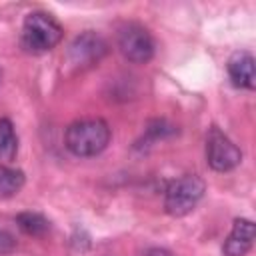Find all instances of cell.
<instances>
[{
    "label": "cell",
    "mask_w": 256,
    "mask_h": 256,
    "mask_svg": "<svg viewBox=\"0 0 256 256\" xmlns=\"http://www.w3.org/2000/svg\"><path fill=\"white\" fill-rule=\"evenodd\" d=\"M16 248V240L10 232L6 230H0V254H8Z\"/></svg>",
    "instance_id": "7c38bea8"
},
{
    "label": "cell",
    "mask_w": 256,
    "mask_h": 256,
    "mask_svg": "<svg viewBox=\"0 0 256 256\" xmlns=\"http://www.w3.org/2000/svg\"><path fill=\"white\" fill-rule=\"evenodd\" d=\"M254 242V224L248 218H236L228 238L224 240V256H244Z\"/></svg>",
    "instance_id": "52a82bcc"
},
{
    "label": "cell",
    "mask_w": 256,
    "mask_h": 256,
    "mask_svg": "<svg viewBox=\"0 0 256 256\" xmlns=\"http://www.w3.org/2000/svg\"><path fill=\"white\" fill-rule=\"evenodd\" d=\"M146 256H174V254L168 252V250H162V248H152V250L146 252Z\"/></svg>",
    "instance_id": "4fadbf2b"
},
{
    "label": "cell",
    "mask_w": 256,
    "mask_h": 256,
    "mask_svg": "<svg viewBox=\"0 0 256 256\" xmlns=\"http://www.w3.org/2000/svg\"><path fill=\"white\" fill-rule=\"evenodd\" d=\"M206 184L196 174H184L172 180L164 194V208L170 216H186L202 200Z\"/></svg>",
    "instance_id": "3957f363"
},
{
    "label": "cell",
    "mask_w": 256,
    "mask_h": 256,
    "mask_svg": "<svg viewBox=\"0 0 256 256\" xmlns=\"http://www.w3.org/2000/svg\"><path fill=\"white\" fill-rule=\"evenodd\" d=\"M228 76L234 86L252 90L254 88V56L246 50L234 52L228 60Z\"/></svg>",
    "instance_id": "ba28073f"
},
{
    "label": "cell",
    "mask_w": 256,
    "mask_h": 256,
    "mask_svg": "<svg viewBox=\"0 0 256 256\" xmlns=\"http://www.w3.org/2000/svg\"><path fill=\"white\" fill-rule=\"evenodd\" d=\"M106 52H108L106 40L100 34L86 30L80 36H76L72 40V44L68 46L66 62L76 70H84V68L94 66L96 62H100Z\"/></svg>",
    "instance_id": "8992f818"
},
{
    "label": "cell",
    "mask_w": 256,
    "mask_h": 256,
    "mask_svg": "<svg viewBox=\"0 0 256 256\" xmlns=\"http://www.w3.org/2000/svg\"><path fill=\"white\" fill-rule=\"evenodd\" d=\"M206 162L216 172H228L242 162V152L224 132L212 126L206 134Z\"/></svg>",
    "instance_id": "277c9868"
},
{
    "label": "cell",
    "mask_w": 256,
    "mask_h": 256,
    "mask_svg": "<svg viewBox=\"0 0 256 256\" xmlns=\"http://www.w3.org/2000/svg\"><path fill=\"white\" fill-rule=\"evenodd\" d=\"M16 224L28 236H42L50 230V222L38 212H20L16 216Z\"/></svg>",
    "instance_id": "8fae6325"
},
{
    "label": "cell",
    "mask_w": 256,
    "mask_h": 256,
    "mask_svg": "<svg viewBox=\"0 0 256 256\" xmlns=\"http://www.w3.org/2000/svg\"><path fill=\"white\" fill-rule=\"evenodd\" d=\"M18 152V136L8 118H0V164L10 166L16 160Z\"/></svg>",
    "instance_id": "9c48e42d"
},
{
    "label": "cell",
    "mask_w": 256,
    "mask_h": 256,
    "mask_svg": "<svg viewBox=\"0 0 256 256\" xmlns=\"http://www.w3.org/2000/svg\"><path fill=\"white\" fill-rule=\"evenodd\" d=\"M66 148L74 156H96L110 142V126L102 118H84L76 120L66 130Z\"/></svg>",
    "instance_id": "6da1fadb"
},
{
    "label": "cell",
    "mask_w": 256,
    "mask_h": 256,
    "mask_svg": "<svg viewBox=\"0 0 256 256\" xmlns=\"http://www.w3.org/2000/svg\"><path fill=\"white\" fill-rule=\"evenodd\" d=\"M118 48L124 58L136 64H144L154 56V40L150 32L136 22H128L118 30Z\"/></svg>",
    "instance_id": "5b68a950"
},
{
    "label": "cell",
    "mask_w": 256,
    "mask_h": 256,
    "mask_svg": "<svg viewBox=\"0 0 256 256\" xmlns=\"http://www.w3.org/2000/svg\"><path fill=\"white\" fill-rule=\"evenodd\" d=\"M24 172L12 166H2L0 164V200L12 198L14 194L20 192L24 186Z\"/></svg>",
    "instance_id": "30bf717a"
},
{
    "label": "cell",
    "mask_w": 256,
    "mask_h": 256,
    "mask_svg": "<svg viewBox=\"0 0 256 256\" xmlns=\"http://www.w3.org/2000/svg\"><path fill=\"white\" fill-rule=\"evenodd\" d=\"M62 26L46 12H30L24 18L22 32H20V44L24 50L40 54L46 50H52L62 40Z\"/></svg>",
    "instance_id": "7a4b0ae2"
}]
</instances>
